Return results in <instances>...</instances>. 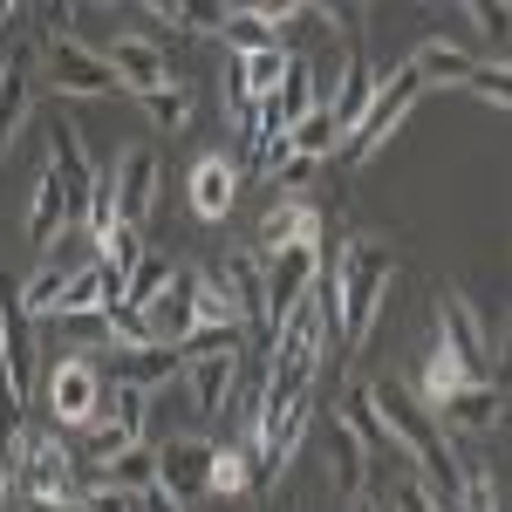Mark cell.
<instances>
[{"mask_svg":"<svg viewBox=\"0 0 512 512\" xmlns=\"http://www.w3.org/2000/svg\"><path fill=\"white\" fill-rule=\"evenodd\" d=\"M396 280V253L369 233H349L335 246V267H328V321L342 335V349L362 355L369 349V328L383 315V294Z\"/></svg>","mask_w":512,"mask_h":512,"instance_id":"obj_1","label":"cell"},{"mask_svg":"<svg viewBox=\"0 0 512 512\" xmlns=\"http://www.w3.org/2000/svg\"><path fill=\"white\" fill-rule=\"evenodd\" d=\"M369 396H376V410H383V424H390L396 451L410 458V472H417L444 506L458 512V499H465V465H458V451H451L444 424H437L417 396H403L396 383H369Z\"/></svg>","mask_w":512,"mask_h":512,"instance_id":"obj_2","label":"cell"},{"mask_svg":"<svg viewBox=\"0 0 512 512\" xmlns=\"http://www.w3.org/2000/svg\"><path fill=\"white\" fill-rule=\"evenodd\" d=\"M7 472H14V499H62L76 506L82 472H76V444H62L55 431H21V444L7 451Z\"/></svg>","mask_w":512,"mask_h":512,"instance_id":"obj_3","label":"cell"},{"mask_svg":"<svg viewBox=\"0 0 512 512\" xmlns=\"http://www.w3.org/2000/svg\"><path fill=\"white\" fill-rule=\"evenodd\" d=\"M48 417H55V431H89V424H103V410H110V376H103V362L96 355H62L55 369H48Z\"/></svg>","mask_w":512,"mask_h":512,"instance_id":"obj_4","label":"cell"},{"mask_svg":"<svg viewBox=\"0 0 512 512\" xmlns=\"http://www.w3.org/2000/svg\"><path fill=\"white\" fill-rule=\"evenodd\" d=\"M417 96H424V76H417L410 62H403V69H390V76H383V89H376V103H369V117L342 137V151H335V158H342V164H369L376 151H383V137H390L396 123L417 110Z\"/></svg>","mask_w":512,"mask_h":512,"instance_id":"obj_5","label":"cell"},{"mask_svg":"<svg viewBox=\"0 0 512 512\" xmlns=\"http://www.w3.org/2000/svg\"><path fill=\"white\" fill-rule=\"evenodd\" d=\"M41 76H48V89H62V96H117V89H123V76L110 69V55L89 48L76 28H69V35H48V62H41Z\"/></svg>","mask_w":512,"mask_h":512,"instance_id":"obj_6","label":"cell"},{"mask_svg":"<svg viewBox=\"0 0 512 512\" xmlns=\"http://www.w3.org/2000/svg\"><path fill=\"white\" fill-rule=\"evenodd\" d=\"M437 349L458 355L472 383H492V328H485V315H478V301L458 294V287L437 294Z\"/></svg>","mask_w":512,"mask_h":512,"instance_id":"obj_7","label":"cell"},{"mask_svg":"<svg viewBox=\"0 0 512 512\" xmlns=\"http://www.w3.org/2000/svg\"><path fill=\"white\" fill-rule=\"evenodd\" d=\"M110 178H117V226L144 233L151 212H158V192H164V158L151 144H123L117 164H110Z\"/></svg>","mask_w":512,"mask_h":512,"instance_id":"obj_8","label":"cell"},{"mask_svg":"<svg viewBox=\"0 0 512 512\" xmlns=\"http://www.w3.org/2000/svg\"><path fill=\"white\" fill-rule=\"evenodd\" d=\"M48 171H55V185L69 198V226H89V205H96V178H103V171L89 164L76 123H55V130H48Z\"/></svg>","mask_w":512,"mask_h":512,"instance_id":"obj_9","label":"cell"},{"mask_svg":"<svg viewBox=\"0 0 512 512\" xmlns=\"http://www.w3.org/2000/svg\"><path fill=\"white\" fill-rule=\"evenodd\" d=\"M376 89H383V82H376V69H369V48H362V14H355V21H349V55H342V82H335V96H328V117L342 123V137L369 117Z\"/></svg>","mask_w":512,"mask_h":512,"instance_id":"obj_10","label":"cell"},{"mask_svg":"<svg viewBox=\"0 0 512 512\" xmlns=\"http://www.w3.org/2000/svg\"><path fill=\"white\" fill-rule=\"evenodd\" d=\"M110 383H130V390H171L185 383V349L178 342H137V349H110Z\"/></svg>","mask_w":512,"mask_h":512,"instance_id":"obj_11","label":"cell"},{"mask_svg":"<svg viewBox=\"0 0 512 512\" xmlns=\"http://www.w3.org/2000/svg\"><path fill=\"white\" fill-rule=\"evenodd\" d=\"M239 185H246V178H239V164L226 158V151H205V158L192 164V178H185V198H192L198 219H212V226H219V219L233 212Z\"/></svg>","mask_w":512,"mask_h":512,"instance_id":"obj_12","label":"cell"},{"mask_svg":"<svg viewBox=\"0 0 512 512\" xmlns=\"http://www.w3.org/2000/svg\"><path fill=\"white\" fill-rule=\"evenodd\" d=\"M212 280H219V287H226V294L239 301V321H246V328H267V260H260L253 246L226 253Z\"/></svg>","mask_w":512,"mask_h":512,"instance_id":"obj_13","label":"cell"},{"mask_svg":"<svg viewBox=\"0 0 512 512\" xmlns=\"http://www.w3.org/2000/svg\"><path fill=\"white\" fill-rule=\"evenodd\" d=\"M506 403H512V396L492 390V383H465V390L437 410V424H444V437H451V431H458V437H485V431L506 424Z\"/></svg>","mask_w":512,"mask_h":512,"instance_id":"obj_14","label":"cell"},{"mask_svg":"<svg viewBox=\"0 0 512 512\" xmlns=\"http://www.w3.org/2000/svg\"><path fill=\"white\" fill-rule=\"evenodd\" d=\"M212 451L219 444H205V437H171L158 444V478L178 499H198V492H212Z\"/></svg>","mask_w":512,"mask_h":512,"instance_id":"obj_15","label":"cell"},{"mask_svg":"<svg viewBox=\"0 0 512 512\" xmlns=\"http://www.w3.org/2000/svg\"><path fill=\"white\" fill-rule=\"evenodd\" d=\"M103 55H110V69L123 76L130 96H151V89H164V82H178V76H171V62H164V48H158V41H144V35H117Z\"/></svg>","mask_w":512,"mask_h":512,"instance_id":"obj_16","label":"cell"},{"mask_svg":"<svg viewBox=\"0 0 512 512\" xmlns=\"http://www.w3.org/2000/svg\"><path fill=\"white\" fill-rule=\"evenodd\" d=\"M185 390H192V417H226L239 390V355H198L185 362Z\"/></svg>","mask_w":512,"mask_h":512,"instance_id":"obj_17","label":"cell"},{"mask_svg":"<svg viewBox=\"0 0 512 512\" xmlns=\"http://www.w3.org/2000/svg\"><path fill=\"white\" fill-rule=\"evenodd\" d=\"M280 246H321V212L308 205V198H280L274 212L260 219V246H253V253L267 260V253H280Z\"/></svg>","mask_w":512,"mask_h":512,"instance_id":"obj_18","label":"cell"},{"mask_svg":"<svg viewBox=\"0 0 512 512\" xmlns=\"http://www.w3.org/2000/svg\"><path fill=\"white\" fill-rule=\"evenodd\" d=\"M144 321H151V342H185V335L198 328V274L171 280L158 301L144 308Z\"/></svg>","mask_w":512,"mask_h":512,"instance_id":"obj_19","label":"cell"},{"mask_svg":"<svg viewBox=\"0 0 512 512\" xmlns=\"http://www.w3.org/2000/svg\"><path fill=\"white\" fill-rule=\"evenodd\" d=\"M328 485L342 492V499H362L369 492V451H362V437L342 424V417H328Z\"/></svg>","mask_w":512,"mask_h":512,"instance_id":"obj_20","label":"cell"},{"mask_svg":"<svg viewBox=\"0 0 512 512\" xmlns=\"http://www.w3.org/2000/svg\"><path fill=\"white\" fill-rule=\"evenodd\" d=\"M28 103H35V82H28V55L14 48V55L0 62V158H7V144L21 137V123H28Z\"/></svg>","mask_w":512,"mask_h":512,"instance_id":"obj_21","label":"cell"},{"mask_svg":"<svg viewBox=\"0 0 512 512\" xmlns=\"http://www.w3.org/2000/svg\"><path fill=\"white\" fill-rule=\"evenodd\" d=\"M89 485H110V492H130V499H137V492H151V485H158V444L144 437V444L117 451V458H110L103 472L89 478Z\"/></svg>","mask_w":512,"mask_h":512,"instance_id":"obj_22","label":"cell"},{"mask_svg":"<svg viewBox=\"0 0 512 512\" xmlns=\"http://www.w3.org/2000/svg\"><path fill=\"white\" fill-rule=\"evenodd\" d=\"M260 492V451L253 444H219L212 451V499H246Z\"/></svg>","mask_w":512,"mask_h":512,"instance_id":"obj_23","label":"cell"},{"mask_svg":"<svg viewBox=\"0 0 512 512\" xmlns=\"http://www.w3.org/2000/svg\"><path fill=\"white\" fill-rule=\"evenodd\" d=\"M472 62H478V55H465L458 41H444V35H431V41H417V48H410V69L424 76V89H431V82H458V89H465Z\"/></svg>","mask_w":512,"mask_h":512,"instance_id":"obj_24","label":"cell"},{"mask_svg":"<svg viewBox=\"0 0 512 512\" xmlns=\"http://www.w3.org/2000/svg\"><path fill=\"white\" fill-rule=\"evenodd\" d=\"M335 417H342V424H349V431L362 437V451H369V458L396 451V437H390V424H383V410H376V396H369V390H349Z\"/></svg>","mask_w":512,"mask_h":512,"instance_id":"obj_25","label":"cell"},{"mask_svg":"<svg viewBox=\"0 0 512 512\" xmlns=\"http://www.w3.org/2000/svg\"><path fill=\"white\" fill-rule=\"evenodd\" d=\"M465 383H472V376H465V362H458V355L451 349H431V362H424V376H417V403H424V410H444V403H451V396L465 390Z\"/></svg>","mask_w":512,"mask_h":512,"instance_id":"obj_26","label":"cell"},{"mask_svg":"<svg viewBox=\"0 0 512 512\" xmlns=\"http://www.w3.org/2000/svg\"><path fill=\"white\" fill-rule=\"evenodd\" d=\"M151 14H158L164 28H178V35H226V21H233V7H212V0H151Z\"/></svg>","mask_w":512,"mask_h":512,"instance_id":"obj_27","label":"cell"},{"mask_svg":"<svg viewBox=\"0 0 512 512\" xmlns=\"http://www.w3.org/2000/svg\"><path fill=\"white\" fill-rule=\"evenodd\" d=\"M335 151H342V123L328 117V103H321L308 123H294V130H287V158H315V164H328Z\"/></svg>","mask_w":512,"mask_h":512,"instance_id":"obj_28","label":"cell"},{"mask_svg":"<svg viewBox=\"0 0 512 512\" xmlns=\"http://www.w3.org/2000/svg\"><path fill=\"white\" fill-rule=\"evenodd\" d=\"M69 280H76V274H62V267H48V260H41L35 274L21 280V308H28V321H55L62 294H69Z\"/></svg>","mask_w":512,"mask_h":512,"instance_id":"obj_29","label":"cell"},{"mask_svg":"<svg viewBox=\"0 0 512 512\" xmlns=\"http://www.w3.org/2000/svg\"><path fill=\"white\" fill-rule=\"evenodd\" d=\"M239 69H246L253 103H267V96H280V82H287V69H294V48L280 41V48H260V55H239Z\"/></svg>","mask_w":512,"mask_h":512,"instance_id":"obj_30","label":"cell"},{"mask_svg":"<svg viewBox=\"0 0 512 512\" xmlns=\"http://www.w3.org/2000/svg\"><path fill=\"white\" fill-rule=\"evenodd\" d=\"M130 444H144V437H130L117 424V417H103V424H89V431L76 437V465H89V472H103L117 451H130Z\"/></svg>","mask_w":512,"mask_h":512,"instance_id":"obj_31","label":"cell"},{"mask_svg":"<svg viewBox=\"0 0 512 512\" xmlns=\"http://www.w3.org/2000/svg\"><path fill=\"white\" fill-rule=\"evenodd\" d=\"M137 103H144V117L158 123V130H185L192 123V82H164V89L137 96Z\"/></svg>","mask_w":512,"mask_h":512,"instance_id":"obj_32","label":"cell"},{"mask_svg":"<svg viewBox=\"0 0 512 512\" xmlns=\"http://www.w3.org/2000/svg\"><path fill=\"white\" fill-rule=\"evenodd\" d=\"M226 48H233V55H260V48H280V35L274 28H267V21H260V14H253V7H233V21H226Z\"/></svg>","mask_w":512,"mask_h":512,"instance_id":"obj_33","label":"cell"},{"mask_svg":"<svg viewBox=\"0 0 512 512\" xmlns=\"http://www.w3.org/2000/svg\"><path fill=\"white\" fill-rule=\"evenodd\" d=\"M178 349H185V362H198V355H246V321H233V328H192Z\"/></svg>","mask_w":512,"mask_h":512,"instance_id":"obj_34","label":"cell"},{"mask_svg":"<svg viewBox=\"0 0 512 512\" xmlns=\"http://www.w3.org/2000/svg\"><path fill=\"white\" fill-rule=\"evenodd\" d=\"M465 89L478 103H492V110H512V62H472Z\"/></svg>","mask_w":512,"mask_h":512,"instance_id":"obj_35","label":"cell"},{"mask_svg":"<svg viewBox=\"0 0 512 512\" xmlns=\"http://www.w3.org/2000/svg\"><path fill=\"white\" fill-rule=\"evenodd\" d=\"M171 280H178V267H171V260H164V253H144V267H137V274H130V308H137V315H144V308H151V301H158L164 287H171Z\"/></svg>","mask_w":512,"mask_h":512,"instance_id":"obj_36","label":"cell"},{"mask_svg":"<svg viewBox=\"0 0 512 512\" xmlns=\"http://www.w3.org/2000/svg\"><path fill=\"white\" fill-rule=\"evenodd\" d=\"M383 512H451V506H444V499H437L431 485H424V478H417L410 465H403V472L390 478V506H383Z\"/></svg>","mask_w":512,"mask_h":512,"instance_id":"obj_37","label":"cell"},{"mask_svg":"<svg viewBox=\"0 0 512 512\" xmlns=\"http://www.w3.org/2000/svg\"><path fill=\"white\" fill-rule=\"evenodd\" d=\"M103 417H117L130 437H144V424H151V390H130V383H110V410Z\"/></svg>","mask_w":512,"mask_h":512,"instance_id":"obj_38","label":"cell"},{"mask_svg":"<svg viewBox=\"0 0 512 512\" xmlns=\"http://www.w3.org/2000/svg\"><path fill=\"white\" fill-rule=\"evenodd\" d=\"M233 321H239V301L219 287V280L198 274V328H233Z\"/></svg>","mask_w":512,"mask_h":512,"instance_id":"obj_39","label":"cell"},{"mask_svg":"<svg viewBox=\"0 0 512 512\" xmlns=\"http://www.w3.org/2000/svg\"><path fill=\"white\" fill-rule=\"evenodd\" d=\"M144 253H151V246H144V233H130V226L103 233V260H110L117 274H137V267H144Z\"/></svg>","mask_w":512,"mask_h":512,"instance_id":"obj_40","label":"cell"},{"mask_svg":"<svg viewBox=\"0 0 512 512\" xmlns=\"http://www.w3.org/2000/svg\"><path fill=\"white\" fill-rule=\"evenodd\" d=\"M458 512H506V499H499V478L485 472V465H472V472H465V499H458Z\"/></svg>","mask_w":512,"mask_h":512,"instance_id":"obj_41","label":"cell"},{"mask_svg":"<svg viewBox=\"0 0 512 512\" xmlns=\"http://www.w3.org/2000/svg\"><path fill=\"white\" fill-rule=\"evenodd\" d=\"M492 390L512 396V308H506V321H499V335H492Z\"/></svg>","mask_w":512,"mask_h":512,"instance_id":"obj_42","label":"cell"},{"mask_svg":"<svg viewBox=\"0 0 512 512\" xmlns=\"http://www.w3.org/2000/svg\"><path fill=\"white\" fill-rule=\"evenodd\" d=\"M465 21H472L478 35H492V41H512V14H506V7H492V0H472Z\"/></svg>","mask_w":512,"mask_h":512,"instance_id":"obj_43","label":"cell"},{"mask_svg":"<svg viewBox=\"0 0 512 512\" xmlns=\"http://www.w3.org/2000/svg\"><path fill=\"white\" fill-rule=\"evenodd\" d=\"M315 171H321L315 158H287V164H280V171H274V178H280V198H294V192H301V185H308V178H315Z\"/></svg>","mask_w":512,"mask_h":512,"instance_id":"obj_44","label":"cell"},{"mask_svg":"<svg viewBox=\"0 0 512 512\" xmlns=\"http://www.w3.org/2000/svg\"><path fill=\"white\" fill-rule=\"evenodd\" d=\"M137 512H185V499H178V492H171V485H151V492H137Z\"/></svg>","mask_w":512,"mask_h":512,"instance_id":"obj_45","label":"cell"},{"mask_svg":"<svg viewBox=\"0 0 512 512\" xmlns=\"http://www.w3.org/2000/svg\"><path fill=\"white\" fill-rule=\"evenodd\" d=\"M21 512H76V506H62V499H21Z\"/></svg>","mask_w":512,"mask_h":512,"instance_id":"obj_46","label":"cell"},{"mask_svg":"<svg viewBox=\"0 0 512 512\" xmlns=\"http://www.w3.org/2000/svg\"><path fill=\"white\" fill-rule=\"evenodd\" d=\"M349 512H383V506H376V499H369V492H362V499H349Z\"/></svg>","mask_w":512,"mask_h":512,"instance_id":"obj_47","label":"cell"},{"mask_svg":"<svg viewBox=\"0 0 512 512\" xmlns=\"http://www.w3.org/2000/svg\"><path fill=\"white\" fill-rule=\"evenodd\" d=\"M7 492H14V472H7V458H0V499H7Z\"/></svg>","mask_w":512,"mask_h":512,"instance_id":"obj_48","label":"cell"}]
</instances>
